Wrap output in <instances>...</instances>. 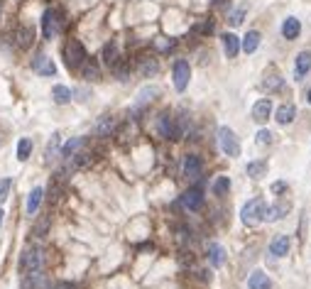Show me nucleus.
<instances>
[{"label":"nucleus","instance_id":"1","mask_svg":"<svg viewBox=\"0 0 311 289\" xmlns=\"http://www.w3.org/2000/svg\"><path fill=\"white\" fill-rule=\"evenodd\" d=\"M265 208H267V204H265V199H253V201H248L245 206H243L240 211V218L245 226H257L260 220H262V216H265Z\"/></svg>","mask_w":311,"mask_h":289},{"label":"nucleus","instance_id":"2","mask_svg":"<svg viewBox=\"0 0 311 289\" xmlns=\"http://www.w3.org/2000/svg\"><path fill=\"white\" fill-rule=\"evenodd\" d=\"M44 265V252L42 248H27L22 252V260H20V270L25 275H32V272H42Z\"/></svg>","mask_w":311,"mask_h":289},{"label":"nucleus","instance_id":"3","mask_svg":"<svg viewBox=\"0 0 311 289\" xmlns=\"http://www.w3.org/2000/svg\"><path fill=\"white\" fill-rule=\"evenodd\" d=\"M218 145H221L223 154H228V157H240V142H238L235 133L228 125L218 127Z\"/></svg>","mask_w":311,"mask_h":289},{"label":"nucleus","instance_id":"4","mask_svg":"<svg viewBox=\"0 0 311 289\" xmlns=\"http://www.w3.org/2000/svg\"><path fill=\"white\" fill-rule=\"evenodd\" d=\"M64 59H66V67H69V69H79L86 59H88V56H86L84 44H81L79 40H69L66 42V47H64Z\"/></svg>","mask_w":311,"mask_h":289},{"label":"nucleus","instance_id":"5","mask_svg":"<svg viewBox=\"0 0 311 289\" xmlns=\"http://www.w3.org/2000/svg\"><path fill=\"white\" fill-rule=\"evenodd\" d=\"M59 29H61V15L57 13V10H44L42 15V35L44 40H54L59 35Z\"/></svg>","mask_w":311,"mask_h":289},{"label":"nucleus","instance_id":"6","mask_svg":"<svg viewBox=\"0 0 311 289\" xmlns=\"http://www.w3.org/2000/svg\"><path fill=\"white\" fill-rule=\"evenodd\" d=\"M189 79H191V67H189V61H184V59H177V61H174V88H177L179 93H182V91H186Z\"/></svg>","mask_w":311,"mask_h":289},{"label":"nucleus","instance_id":"7","mask_svg":"<svg viewBox=\"0 0 311 289\" xmlns=\"http://www.w3.org/2000/svg\"><path fill=\"white\" fill-rule=\"evenodd\" d=\"M32 71L40 74V76H54L57 67H54V61L47 54H40V56H34V61H32Z\"/></svg>","mask_w":311,"mask_h":289},{"label":"nucleus","instance_id":"8","mask_svg":"<svg viewBox=\"0 0 311 289\" xmlns=\"http://www.w3.org/2000/svg\"><path fill=\"white\" fill-rule=\"evenodd\" d=\"M182 206H184L186 211H198V208L203 206V191H201L198 186L189 189V191L182 196Z\"/></svg>","mask_w":311,"mask_h":289},{"label":"nucleus","instance_id":"9","mask_svg":"<svg viewBox=\"0 0 311 289\" xmlns=\"http://www.w3.org/2000/svg\"><path fill=\"white\" fill-rule=\"evenodd\" d=\"M201 169H203V162L198 154H189L184 159V177L186 179H198L201 177Z\"/></svg>","mask_w":311,"mask_h":289},{"label":"nucleus","instance_id":"10","mask_svg":"<svg viewBox=\"0 0 311 289\" xmlns=\"http://www.w3.org/2000/svg\"><path fill=\"white\" fill-rule=\"evenodd\" d=\"M159 93H162V88H159V86H155V83H152V86H145V88H140V91H137V96H135V108L147 106V103H150V101H155Z\"/></svg>","mask_w":311,"mask_h":289},{"label":"nucleus","instance_id":"11","mask_svg":"<svg viewBox=\"0 0 311 289\" xmlns=\"http://www.w3.org/2000/svg\"><path fill=\"white\" fill-rule=\"evenodd\" d=\"M269 115H272V101H269V98H260V101L253 106V120L265 123Z\"/></svg>","mask_w":311,"mask_h":289},{"label":"nucleus","instance_id":"12","mask_svg":"<svg viewBox=\"0 0 311 289\" xmlns=\"http://www.w3.org/2000/svg\"><path fill=\"white\" fill-rule=\"evenodd\" d=\"M289 252V235H274L269 243V255L272 258H284Z\"/></svg>","mask_w":311,"mask_h":289},{"label":"nucleus","instance_id":"13","mask_svg":"<svg viewBox=\"0 0 311 289\" xmlns=\"http://www.w3.org/2000/svg\"><path fill=\"white\" fill-rule=\"evenodd\" d=\"M157 130H159L162 138H174V135H177V127H174V120H171L169 113H162V115L157 118Z\"/></svg>","mask_w":311,"mask_h":289},{"label":"nucleus","instance_id":"14","mask_svg":"<svg viewBox=\"0 0 311 289\" xmlns=\"http://www.w3.org/2000/svg\"><path fill=\"white\" fill-rule=\"evenodd\" d=\"M223 52H226L228 59H235L238 52H240V40H238L233 32H226V35H223Z\"/></svg>","mask_w":311,"mask_h":289},{"label":"nucleus","instance_id":"15","mask_svg":"<svg viewBox=\"0 0 311 289\" xmlns=\"http://www.w3.org/2000/svg\"><path fill=\"white\" fill-rule=\"evenodd\" d=\"M299 32H301V22L297 17H287L282 22V37L284 40H297Z\"/></svg>","mask_w":311,"mask_h":289},{"label":"nucleus","instance_id":"16","mask_svg":"<svg viewBox=\"0 0 311 289\" xmlns=\"http://www.w3.org/2000/svg\"><path fill=\"white\" fill-rule=\"evenodd\" d=\"M44 199V189L42 186H34L27 196V216H34L37 211H40V204H42Z\"/></svg>","mask_w":311,"mask_h":289},{"label":"nucleus","instance_id":"17","mask_svg":"<svg viewBox=\"0 0 311 289\" xmlns=\"http://www.w3.org/2000/svg\"><path fill=\"white\" fill-rule=\"evenodd\" d=\"M309 71H311V52H299L297 67H294V74H297V79L301 81V79H304Z\"/></svg>","mask_w":311,"mask_h":289},{"label":"nucleus","instance_id":"18","mask_svg":"<svg viewBox=\"0 0 311 289\" xmlns=\"http://www.w3.org/2000/svg\"><path fill=\"white\" fill-rule=\"evenodd\" d=\"M269 287H272V282H269V277L262 270H255L250 279H248V289H269Z\"/></svg>","mask_w":311,"mask_h":289},{"label":"nucleus","instance_id":"19","mask_svg":"<svg viewBox=\"0 0 311 289\" xmlns=\"http://www.w3.org/2000/svg\"><path fill=\"white\" fill-rule=\"evenodd\" d=\"M287 211H289V204H274V206H267L265 208V216H262V220H267V223H272V220H280L282 216H287Z\"/></svg>","mask_w":311,"mask_h":289},{"label":"nucleus","instance_id":"20","mask_svg":"<svg viewBox=\"0 0 311 289\" xmlns=\"http://www.w3.org/2000/svg\"><path fill=\"white\" fill-rule=\"evenodd\" d=\"M257 47H260V32H257V29H250V32H248V35L243 37L240 49L245 52V54H253Z\"/></svg>","mask_w":311,"mask_h":289},{"label":"nucleus","instance_id":"21","mask_svg":"<svg viewBox=\"0 0 311 289\" xmlns=\"http://www.w3.org/2000/svg\"><path fill=\"white\" fill-rule=\"evenodd\" d=\"M294 115H297V108H294L292 103H284V106H280V108H277V113H274V118H277V123H280V125H289L292 120H294Z\"/></svg>","mask_w":311,"mask_h":289},{"label":"nucleus","instance_id":"22","mask_svg":"<svg viewBox=\"0 0 311 289\" xmlns=\"http://www.w3.org/2000/svg\"><path fill=\"white\" fill-rule=\"evenodd\" d=\"M84 142H86L84 138H74V140H69V142H64V145H61V159H71L76 152L84 147Z\"/></svg>","mask_w":311,"mask_h":289},{"label":"nucleus","instance_id":"23","mask_svg":"<svg viewBox=\"0 0 311 289\" xmlns=\"http://www.w3.org/2000/svg\"><path fill=\"white\" fill-rule=\"evenodd\" d=\"M103 61H106V64H108V67H113L115 61H118V59H120V56H118V42L115 40H111V42H106V44H103Z\"/></svg>","mask_w":311,"mask_h":289},{"label":"nucleus","instance_id":"24","mask_svg":"<svg viewBox=\"0 0 311 289\" xmlns=\"http://www.w3.org/2000/svg\"><path fill=\"white\" fill-rule=\"evenodd\" d=\"M209 262H211L213 267H221V265L226 262V250L221 248L218 243L209 245Z\"/></svg>","mask_w":311,"mask_h":289},{"label":"nucleus","instance_id":"25","mask_svg":"<svg viewBox=\"0 0 311 289\" xmlns=\"http://www.w3.org/2000/svg\"><path fill=\"white\" fill-rule=\"evenodd\" d=\"M81 74H84V79H88V81L100 79V69H98V64H96L93 59H86L84 64H81Z\"/></svg>","mask_w":311,"mask_h":289},{"label":"nucleus","instance_id":"26","mask_svg":"<svg viewBox=\"0 0 311 289\" xmlns=\"http://www.w3.org/2000/svg\"><path fill=\"white\" fill-rule=\"evenodd\" d=\"M57 157H61V135H52L47 145V162H54Z\"/></svg>","mask_w":311,"mask_h":289},{"label":"nucleus","instance_id":"27","mask_svg":"<svg viewBox=\"0 0 311 289\" xmlns=\"http://www.w3.org/2000/svg\"><path fill=\"white\" fill-rule=\"evenodd\" d=\"M52 98H54V103H59V106H66V103L71 101V88L57 83V86L52 88Z\"/></svg>","mask_w":311,"mask_h":289},{"label":"nucleus","instance_id":"28","mask_svg":"<svg viewBox=\"0 0 311 289\" xmlns=\"http://www.w3.org/2000/svg\"><path fill=\"white\" fill-rule=\"evenodd\" d=\"M15 40H17V47L27 49L29 44H32V40H34V32H32L29 27H20L17 32H15Z\"/></svg>","mask_w":311,"mask_h":289},{"label":"nucleus","instance_id":"29","mask_svg":"<svg viewBox=\"0 0 311 289\" xmlns=\"http://www.w3.org/2000/svg\"><path fill=\"white\" fill-rule=\"evenodd\" d=\"M262 88H265L267 93H274V91H280V88H282V76H280V74H269V76H265V81H262Z\"/></svg>","mask_w":311,"mask_h":289},{"label":"nucleus","instance_id":"30","mask_svg":"<svg viewBox=\"0 0 311 289\" xmlns=\"http://www.w3.org/2000/svg\"><path fill=\"white\" fill-rule=\"evenodd\" d=\"M245 172H248V177H253V179H260V177H262V174L267 172V162H265V159H257V162H250Z\"/></svg>","mask_w":311,"mask_h":289},{"label":"nucleus","instance_id":"31","mask_svg":"<svg viewBox=\"0 0 311 289\" xmlns=\"http://www.w3.org/2000/svg\"><path fill=\"white\" fill-rule=\"evenodd\" d=\"M113 127H115V120L111 115H106V118H100L98 125H96V135H111Z\"/></svg>","mask_w":311,"mask_h":289},{"label":"nucleus","instance_id":"32","mask_svg":"<svg viewBox=\"0 0 311 289\" xmlns=\"http://www.w3.org/2000/svg\"><path fill=\"white\" fill-rule=\"evenodd\" d=\"M29 152H32V140L22 138L20 142H17V159H20V162H25V159L29 157Z\"/></svg>","mask_w":311,"mask_h":289},{"label":"nucleus","instance_id":"33","mask_svg":"<svg viewBox=\"0 0 311 289\" xmlns=\"http://www.w3.org/2000/svg\"><path fill=\"white\" fill-rule=\"evenodd\" d=\"M157 71H159V64H157L155 59H142L140 61V74L142 76H155Z\"/></svg>","mask_w":311,"mask_h":289},{"label":"nucleus","instance_id":"34","mask_svg":"<svg viewBox=\"0 0 311 289\" xmlns=\"http://www.w3.org/2000/svg\"><path fill=\"white\" fill-rule=\"evenodd\" d=\"M228 189H230V179H228V177H218V179L213 181V186H211V191L216 194V196L228 194Z\"/></svg>","mask_w":311,"mask_h":289},{"label":"nucleus","instance_id":"35","mask_svg":"<svg viewBox=\"0 0 311 289\" xmlns=\"http://www.w3.org/2000/svg\"><path fill=\"white\" fill-rule=\"evenodd\" d=\"M243 15H245V8H235V10L230 13V25H233V27H238L243 22Z\"/></svg>","mask_w":311,"mask_h":289},{"label":"nucleus","instance_id":"36","mask_svg":"<svg viewBox=\"0 0 311 289\" xmlns=\"http://www.w3.org/2000/svg\"><path fill=\"white\" fill-rule=\"evenodd\" d=\"M10 186H13V179H3V181H0V204L8 199V191H10Z\"/></svg>","mask_w":311,"mask_h":289},{"label":"nucleus","instance_id":"37","mask_svg":"<svg viewBox=\"0 0 311 289\" xmlns=\"http://www.w3.org/2000/svg\"><path fill=\"white\" fill-rule=\"evenodd\" d=\"M272 140H274V135H272L269 130H260V133H257V145H269Z\"/></svg>","mask_w":311,"mask_h":289},{"label":"nucleus","instance_id":"38","mask_svg":"<svg viewBox=\"0 0 311 289\" xmlns=\"http://www.w3.org/2000/svg\"><path fill=\"white\" fill-rule=\"evenodd\" d=\"M155 47L159 49V52H169V49H174V42H164V40H157L155 42Z\"/></svg>","mask_w":311,"mask_h":289},{"label":"nucleus","instance_id":"39","mask_svg":"<svg viewBox=\"0 0 311 289\" xmlns=\"http://www.w3.org/2000/svg\"><path fill=\"white\" fill-rule=\"evenodd\" d=\"M49 289H76L74 284H69V282H57L54 287H49Z\"/></svg>","mask_w":311,"mask_h":289},{"label":"nucleus","instance_id":"40","mask_svg":"<svg viewBox=\"0 0 311 289\" xmlns=\"http://www.w3.org/2000/svg\"><path fill=\"white\" fill-rule=\"evenodd\" d=\"M3 216H5V213H3V208H0V226H3Z\"/></svg>","mask_w":311,"mask_h":289},{"label":"nucleus","instance_id":"41","mask_svg":"<svg viewBox=\"0 0 311 289\" xmlns=\"http://www.w3.org/2000/svg\"><path fill=\"white\" fill-rule=\"evenodd\" d=\"M306 101H309V103H311V88H309V93H306Z\"/></svg>","mask_w":311,"mask_h":289}]
</instances>
